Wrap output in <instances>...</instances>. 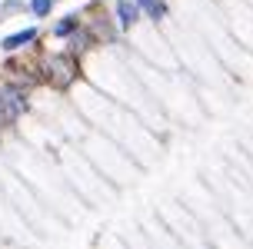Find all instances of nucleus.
Returning <instances> with one entry per match:
<instances>
[{"instance_id":"f257e3e1","label":"nucleus","mask_w":253,"mask_h":249,"mask_svg":"<svg viewBox=\"0 0 253 249\" xmlns=\"http://www.w3.org/2000/svg\"><path fill=\"white\" fill-rule=\"evenodd\" d=\"M77 149L87 156V163L97 170V173L110 183L114 189L130 186L140 176V163L126 153L120 143H114L110 137H103L100 130H87L84 137L77 140Z\"/></svg>"},{"instance_id":"f03ea898","label":"nucleus","mask_w":253,"mask_h":249,"mask_svg":"<svg viewBox=\"0 0 253 249\" xmlns=\"http://www.w3.org/2000/svg\"><path fill=\"white\" fill-rule=\"evenodd\" d=\"M34 63H37V73H40V87H47L50 93H60L67 97V90L84 80V60L67 53L63 47H43L37 43L34 47Z\"/></svg>"},{"instance_id":"7ed1b4c3","label":"nucleus","mask_w":253,"mask_h":249,"mask_svg":"<svg viewBox=\"0 0 253 249\" xmlns=\"http://www.w3.org/2000/svg\"><path fill=\"white\" fill-rule=\"evenodd\" d=\"M84 27L90 30V37L97 40V47H117V43H124V34L117 27L114 13L103 3H87L84 7Z\"/></svg>"},{"instance_id":"20e7f679","label":"nucleus","mask_w":253,"mask_h":249,"mask_svg":"<svg viewBox=\"0 0 253 249\" xmlns=\"http://www.w3.org/2000/svg\"><path fill=\"white\" fill-rule=\"evenodd\" d=\"M34 113V103H30V93L20 90L17 83H10L7 76H0V120L10 126H20Z\"/></svg>"},{"instance_id":"39448f33","label":"nucleus","mask_w":253,"mask_h":249,"mask_svg":"<svg viewBox=\"0 0 253 249\" xmlns=\"http://www.w3.org/2000/svg\"><path fill=\"white\" fill-rule=\"evenodd\" d=\"M0 76H7L10 83H17V87L27 90V93H34V90L40 87L37 63L27 60V50H24V57H20V53H7V60L0 63Z\"/></svg>"},{"instance_id":"423d86ee","label":"nucleus","mask_w":253,"mask_h":249,"mask_svg":"<svg viewBox=\"0 0 253 249\" xmlns=\"http://www.w3.org/2000/svg\"><path fill=\"white\" fill-rule=\"evenodd\" d=\"M37 43H43V30H40V24H27L20 30H10V34L0 37V53L3 57L7 53H24V50H34Z\"/></svg>"},{"instance_id":"0eeeda50","label":"nucleus","mask_w":253,"mask_h":249,"mask_svg":"<svg viewBox=\"0 0 253 249\" xmlns=\"http://www.w3.org/2000/svg\"><path fill=\"white\" fill-rule=\"evenodd\" d=\"M110 13H114L117 27H120V34H130V27H137L143 17H140V7L137 0H110Z\"/></svg>"},{"instance_id":"6e6552de","label":"nucleus","mask_w":253,"mask_h":249,"mask_svg":"<svg viewBox=\"0 0 253 249\" xmlns=\"http://www.w3.org/2000/svg\"><path fill=\"white\" fill-rule=\"evenodd\" d=\"M84 24V10H67V13H60V17H53V24H50V30H47V37H53L57 43H63V40L74 34L77 27Z\"/></svg>"},{"instance_id":"1a4fd4ad","label":"nucleus","mask_w":253,"mask_h":249,"mask_svg":"<svg viewBox=\"0 0 253 249\" xmlns=\"http://www.w3.org/2000/svg\"><path fill=\"white\" fill-rule=\"evenodd\" d=\"M63 50H67V53H74V57H80V60H84V57H87L90 50H97V40L90 37V30L84 24L77 27L74 34H70V37L63 40Z\"/></svg>"},{"instance_id":"9d476101","label":"nucleus","mask_w":253,"mask_h":249,"mask_svg":"<svg viewBox=\"0 0 253 249\" xmlns=\"http://www.w3.org/2000/svg\"><path fill=\"white\" fill-rule=\"evenodd\" d=\"M140 7V17H143V24H167V17H170V3L167 0H137Z\"/></svg>"},{"instance_id":"9b49d317","label":"nucleus","mask_w":253,"mask_h":249,"mask_svg":"<svg viewBox=\"0 0 253 249\" xmlns=\"http://www.w3.org/2000/svg\"><path fill=\"white\" fill-rule=\"evenodd\" d=\"M57 3H60V0H27V13L40 24V20H50V17H53Z\"/></svg>"},{"instance_id":"f8f14e48","label":"nucleus","mask_w":253,"mask_h":249,"mask_svg":"<svg viewBox=\"0 0 253 249\" xmlns=\"http://www.w3.org/2000/svg\"><path fill=\"white\" fill-rule=\"evenodd\" d=\"M20 13H27V0H0V24H7Z\"/></svg>"},{"instance_id":"ddd939ff","label":"nucleus","mask_w":253,"mask_h":249,"mask_svg":"<svg viewBox=\"0 0 253 249\" xmlns=\"http://www.w3.org/2000/svg\"><path fill=\"white\" fill-rule=\"evenodd\" d=\"M7 133H10V126H7L3 120H0V137H7Z\"/></svg>"}]
</instances>
